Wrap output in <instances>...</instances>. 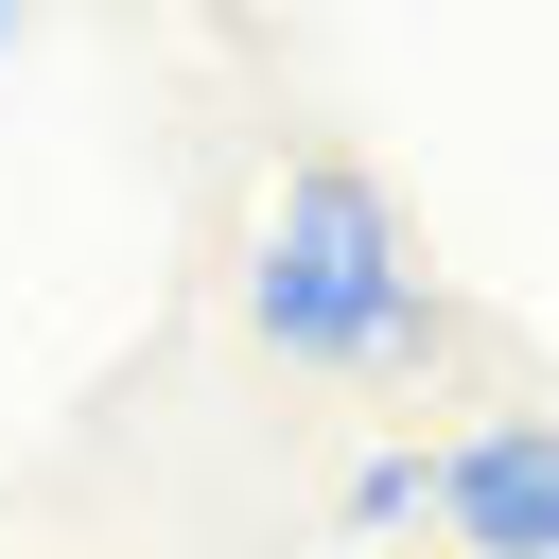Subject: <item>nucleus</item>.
<instances>
[{"mask_svg": "<svg viewBox=\"0 0 559 559\" xmlns=\"http://www.w3.org/2000/svg\"><path fill=\"white\" fill-rule=\"evenodd\" d=\"M437 524L454 559H559V419H472L437 454Z\"/></svg>", "mask_w": 559, "mask_h": 559, "instance_id": "nucleus-2", "label": "nucleus"}, {"mask_svg": "<svg viewBox=\"0 0 559 559\" xmlns=\"http://www.w3.org/2000/svg\"><path fill=\"white\" fill-rule=\"evenodd\" d=\"M245 332L280 367H332V384H419L454 349V314H437V280H419V245H402L367 157H297L280 175V210L245 245Z\"/></svg>", "mask_w": 559, "mask_h": 559, "instance_id": "nucleus-1", "label": "nucleus"}, {"mask_svg": "<svg viewBox=\"0 0 559 559\" xmlns=\"http://www.w3.org/2000/svg\"><path fill=\"white\" fill-rule=\"evenodd\" d=\"M17 35H35V17H17V0H0V52H17Z\"/></svg>", "mask_w": 559, "mask_h": 559, "instance_id": "nucleus-4", "label": "nucleus"}, {"mask_svg": "<svg viewBox=\"0 0 559 559\" xmlns=\"http://www.w3.org/2000/svg\"><path fill=\"white\" fill-rule=\"evenodd\" d=\"M349 524L384 542V524H437V454H367L349 472Z\"/></svg>", "mask_w": 559, "mask_h": 559, "instance_id": "nucleus-3", "label": "nucleus"}]
</instances>
